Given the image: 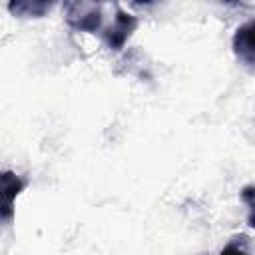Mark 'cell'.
I'll return each instance as SVG.
<instances>
[{"mask_svg":"<svg viewBox=\"0 0 255 255\" xmlns=\"http://www.w3.org/2000/svg\"><path fill=\"white\" fill-rule=\"evenodd\" d=\"M24 185V179L14 171H0V221H10L14 217V201Z\"/></svg>","mask_w":255,"mask_h":255,"instance_id":"obj_3","label":"cell"},{"mask_svg":"<svg viewBox=\"0 0 255 255\" xmlns=\"http://www.w3.org/2000/svg\"><path fill=\"white\" fill-rule=\"evenodd\" d=\"M219 255H249V241H247V237L245 235H239V237L231 239L221 249Z\"/></svg>","mask_w":255,"mask_h":255,"instance_id":"obj_6","label":"cell"},{"mask_svg":"<svg viewBox=\"0 0 255 255\" xmlns=\"http://www.w3.org/2000/svg\"><path fill=\"white\" fill-rule=\"evenodd\" d=\"M135 26H137V18L118 6L116 8V18H114L112 26L104 32L106 46L112 48V50H122L124 44L128 42V38L131 36V32L135 30Z\"/></svg>","mask_w":255,"mask_h":255,"instance_id":"obj_2","label":"cell"},{"mask_svg":"<svg viewBox=\"0 0 255 255\" xmlns=\"http://www.w3.org/2000/svg\"><path fill=\"white\" fill-rule=\"evenodd\" d=\"M241 199L247 203V209H249V225H253V185H247L243 191H241Z\"/></svg>","mask_w":255,"mask_h":255,"instance_id":"obj_7","label":"cell"},{"mask_svg":"<svg viewBox=\"0 0 255 255\" xmlns=\"http://www.w3.org/2000/svg\"><path fill=\"white\" fill-rule=\"evenodd\" d=\"M233 52L235 56L247 66L253 68L255 62V48H253V20H247L235 30L233 36Z\"/></svg>","mask_w":255,"mask_h":255,"instance_id":"obj_4","label":"cell"},{"mask_svg":"<svg viewBox=\"0 0 255 255\" xmlns=\"http://www.w3.org/2000/svg\"><path fill=\"white\" fill-rule=\"evenodd\" d=\"M66 22L80 32H96L102 26V6L94 2H66Z\"/></svg>","mask_w":255,"mask_h":255,"instance_id":"obj_1","label":"cell"},{"mask_svg":"<svg viewBox=\"0 0 255 255\" xmlns=\"http://www.w3.org/2000/svg\"><path fill=\"white\" fill-rule=\"evenodd\" d=\"M50 8H52L50 2H38V0H34V2H30V0H26V2H10L8 4V10L14 16H20V18H40Z\"/></svg>","mask_w":255,"mask_h":255,"instance_id":"obj_5","label":"cell"}]
</instances>
